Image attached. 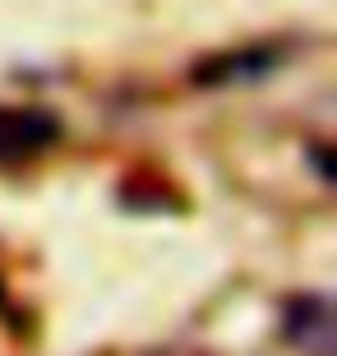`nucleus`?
Here are the masks:
<instances>
[{
    "label": "nucleus",
    "instance_id": "2",
    "mask_svg": "<svg viewBox=\"0 0 337 356\" xmlns=\"http://www.w3.org/2000/svg\"><path fill=\"white\" fill-rule=\"evenodd\" d=\"M282 338L305 356H333V305L328 296H291L282 315Z\"/></svg>",
    "mask_w": 337,
    "mask_h": 356
},
{
    "label": "nucleus",
    "instance_id": "1",
    "mask_svg": "<svg viewBox=\"0 0 337 356\" xmlns=\"http://www.w3.org/2000/svg\"><path fill=\"white\" fill-rule=\"evenodd\" d=\"M60 139V120L38 106H0V162L33 158Z\"/></svg>",
    "mask_w": 337,
    "mask_h": 356
}]
</instances>
